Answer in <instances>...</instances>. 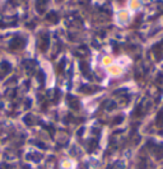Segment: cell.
Returning a JSON list of instances; mask_svg holds the SVG:
<instances>
[{"mask_svg":"<svg viewBox=\"0 0 163 169\" xmlns=\"http://www.w3.org/2000/svg\"><path fill=\"white\" fill-rule=\"evenodd\" d=\"M130 5H131V8H133V9H136V8H139V6L142 5V3H140V0H131Z\"/></svg>","mask_w":163,"mask_h":169,"instance_id":"obj_1","label":"cell"}]
</instances>
